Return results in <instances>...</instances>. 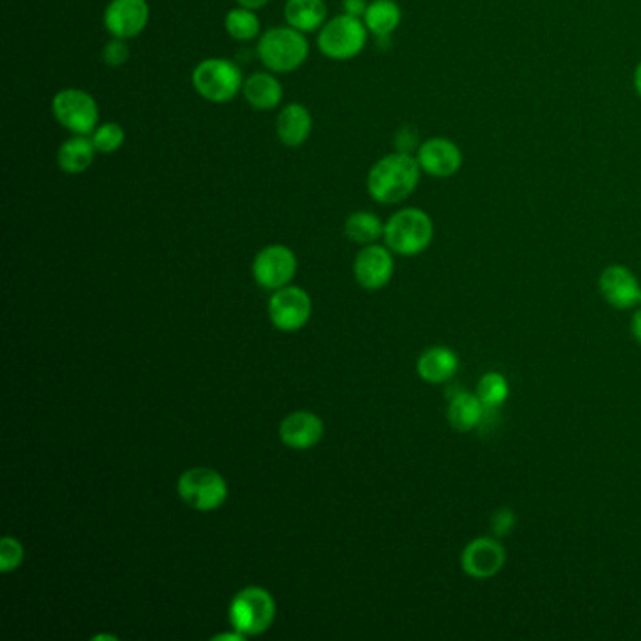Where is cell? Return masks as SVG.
I'll return each mask as SVG.
<instances>
[{
  "label": "cell",
  "instance_id": "obj_1",
  "mask_svg": "<svg viewBox=\"0 0 641 641\" xmlns=\"http://www.w3.org/2000/svg\"><path fill=\"white\" fill-rule=\"evenodd\" d=\"M422 173L416 155L390 153L375 162L367 173L369 196L378 204H401L416 192Z\"/></svg>",
  "mask_w": 641,
  "mask_h": 641
},
{
  "label": "cell",
  "instance_id": "obj_2",
  "mask_svg": "<svg viewBox=\"0 0 641 641\" xmlns=\"http://www.w3.org/2000/svg\"><path fill=\"white\" fill-rule=\"evenodd\" d=\"M433 235V219L418 207L399 209L384 224V241L388 249L401 256L422 254L431 245Z\"/></svg>",
  "mask_w": 641,
  "mask_h": 641
},
{
  "label": "cell",
  "instance_id": "obj_3",
  "mask_svg": "<svg viewBox=\"0 0 641 641\" xmlns=\"http://www.w3.org/2000/svg\"><path fill=\"white\" fill-rule=\"evenodd\" d=\"M256 53L260 63L273 74L298 70L309 57V42L303 32L288 27H273L258 40Z\"/></svg>",
  "mask_w": 641,
  "mask_h": 641
},
{
  "label": "cell",
  "instance_id": "obj_4",
  "mask_svg": "<svg viewBox=\"0 0 641 641\" xmlns=\"http://www.w3.org/2000/svg\"><path fill=\"white\" fill-rule=\"evenodd\" d=\"M245 78L241 68L222 57H211L198 64L192 72V85L196 93L213 104H224L234 100L243 89Z\"/></svg>",
  "mask_w": 641,
  "mask_h": 641
},
{
  "label": "cell",
  "instance_id": "obj_5",
  "mask_svg": "<svg viewBox=\"0 0 641 641\" xmlns=\"http://www.w3.org/2000/svg\"><path fill=\"white\" fill-rule=\"evenodd\" d=\"M369 31L360 17H333L318 32V49L333 61H348L358 57L367 44Z\"/></svg>",
  "mask_w": 641,
  "mask_h": 641
},
{
  "label": "cell",
  "instance_id": "obj_6",
  "mask_svg": "<svg viewBox=\"0 0 641 641\" xmlns=\"http://www.w3.org/2000/svg\"><path fill=\"white\" fill-rule=\"evenodd\" d=\"M275 619V600L262 587H247L235 595L230 606V623L243 636L266 632Z\"/></svg>",
  "mask_w": 641,
  "mask_h": 641
},
{
  "label": "cell",
  "instance_id": "obj_7",
  "mask_svg": "<svg viewBox=\"0 0 641 641\" xmlns=\"http://www.w3.org/2000/svg\"><path fill=\"white\" fill-rule=\"evenodd\" d=\"M51 111L59 125L72 134L91 136L100 121L98 104L91 94L81 89H63L53 96Z\"/></svg>",
  "mask_w": 641,
  "mask_h": 641
},
{
  "label": "cell",
  "instance_id": "obj_8",
  "mask_svg": "<svg viewBox=\"0 0 641 641\" xmlns=\"http://www.w3.org/2000/svg\"><path fill=\"white\" fill-rule=\"evenodd\" d=\"M179 497L190 508L200 512H211L220 508L228 497V485L217 470L190 469L181 476L177 484Z\"/></svg>",
  "mask_w": 641,
  "mask_h": 641
},
{
  "label": "cell",
  "instance_id": "obj_9",
  "mask_svg": "<svg viewBox=\"0 0 641 641\" xmlns=\"http://www.w3.org/2000/svg\"><path fill=\"white\" fill-rule=\"evenodd\" d=\"M416 160L425 175L435 179H448L461 172L463 168V151L461 147L450 138L433 136L420 143L416 151Z\"/></svg>",
  "mask_w": 641,
  "mask_h": 641
},
{
  "label": "cell",
  "instance_id": "obj_10",
  "mask_svg": "<svg viewBox=\"0 0 641 641\" xmlns=\"http://www.w3.org/2000/svg\"><path fill=\"white\" fill-rule=\"evenodd\" d=\"M298 260L284 245H271L254 258V279L267 290H281L296 275Z\"/></svg>",
  "mask_w": 641,
  "mask_h": 641
},
{
  "label": "cell",
  "instance_id": "obj_11",
  "mask_svg": "<svg viewBox=\"0 0 641 641\" xmlns=\"http://www.w3.org/2000/svg\"><path fill=\"white\" fill-rule=\"evenodd\" d=\"M149 16L147 0H111L104 12V27L113 38L130 40L145 31Z\"/></svg>",
  "mask_w": 641,
  "mask_h": 641
},
{
  "label": "cell",
  "instance_id": "obj_12",
  "mask_svg": "<svg viewBox=\"0 0 641 641\" xmlns=\"http://www.w3.org/2000/svg\"><path fill=\"white\" fill-rule=\"evenodd\" d=\"M506 564V549L497 538H476L461 553L463 572L474 579L497 576Z\"/></svg>",
  "mask_w": 641,
  "mask_h": 641
},
{
  "label": "cell",
  "instance_id": "obj_13",
  "mask_svg": "<svg viewBox=\"0 0 641 641\" xmlns=\"http://www.w3.org/2000/svg\"><path fill=\"white\" fill-rule=\"evenodd\" d=\"M269 316L282 331L301 329L311 316V298L298 286H284L269 301Z\"/></svg>",
  "mask_w": 641,
  "mask_h": 641
},
{
  "label": "cell",
  "instance_id": "obj_14",
  "mask_svg": "<svg viewBox=\"0 0 641 641\" xmlns=\"http://www.w3.org/2000/svg\"><path fill=\"white\" fill-rule=\"evenodd\" d=\"M598 286L602 298L619 311H626L638 305L640 282L628 267L619 264L606 267L598 279Z\"/></svg>",
  "mask_w": 641,
  "mask_h": 641
},
{
  "label": "cell",
  "instance_id": "obj_15",
  "mask_svg": "<svg viewBox=\"0 0 641 641\" xmlns=\"http://www.w3.org/2000/svg\"><path fill=\"white\" fill-rule=\"evenodd\" d=\"M356 279L367 290H378L390 282L393 275L391 252L382 245H367L356 256Z\"/></svg>",
  "mask_w": 641,
  "mask_h": 641
},
{
  "label": "cell",
  "instance_id": "obj_16",
  "mask_svg": "<svg viewBox=\"0 0 641 641\" xmlns=\"http://www.w3.org/2000/svg\"><path fill=\"white\" fill-rule=\"evenodd\" d=\"M324 423L311 412H294L281 423L282 442L294 450H309L322 438Z\"/></svg>",
  "mask_w": 641,
  "mask_h": 641
},
{
  "label": "cell",
  "instance_id": "obj_17",
  "mask_svg": "<svg viewBox=\"0 0 641 641\" xmlns=\"http://www.w3.org/2000/svg\"><path fill=\"white\" fill-rule=\"evenodd\" d=\"M241 93L247 104L258 111H271L279 108L282 102V83L273 76V72H254L245 78Z\"/></svg>",
  "mask_w": 641,
  "mask_h": 641
},
{
  "label": "cell",
  "instance_id": "obj_18",
  "mask_svg": "<svg viewBox=\"0 0 641 641\" xmlns=\"http://www.w3.org/2000/svg\"><path fill=\"white\" fill-rule=\"evenodd\" d=\"M313 132L311 111L303 104H288L277 115V136L286 147H299Z\"/></svg>",
  "mask_w": 641,
  "mask_h": 641
},
{
  "label": "cell",
  "instance_id": "obj_19",
  "mask_svg": "<svg viewBox=\"0 0 641 641\" xmlns=\"http://www.w3.org/2000/svg\"><path fill=\"white\" fill-rule=\"evenodd\" d=\"M418 375L429 384H444L459 371V358L452 348L433 346L425 350L418 360Z\"/></svg>",
  "mask_w": 641,
  "mask_h": 641
},
{
  "label": "cell",
  "instance_id": "obj_20",
  "mask_svg": "<svg viewBox=\"0 0 641 641\" xmlns=\"http://www.w3.org/2000/svg\"><path fill=\"white\" fill-rule=\"evenodd\" d=\"M487 408L480 397L470 391H457L448 405V422L457 433H470L484 422Z\"/></svg>",
  "mask_w": 641,
  "mask_h": 641
},
{
  "label": "cell",
  "instance_id": "obj_21",
  "mask_svg": "<svg viewBox=\"0 0 641 641\" xmlns=\"http://www.w3.org/2000/svg\"><path fill=\"white\" fill-rule=\"evenodd\" d=\"M96 153L98 151L94 147L91 136L74 134L59 147L57 164H59L61 172L79 175V173L87 172L93 166Z\"/></svg>",
  "mask_w": 641,
  "mask_h": 641
},
{
  "label": "cell",
  "instance_id": "obj_22",
  "mask_svg": "<svg viewBox=\"0 0 641 641\" xmlns=\"http://www.w3.org/2000/svg\"><path fill=\"white\" fill-rule=\"evenodd\" d=\"M286 23L296 31L316 32L326 25L328 6L324 0H288L284 6Z\"/></svg>",
  "mask_w": 641,
  "mask_h": 641
},
{
  "label": "cell",
  "instance_id": "obj_23",
  "mask_svg": "<svg viewBox=\"0 0 641 641\" xmlns=\"http://www.w3.org/2000/svg\"><path fill=\"white\" fill-rule=\"evenodd\" d=\"M401 19L403 12L395 0H373L367 6L363 23L367 31L375 34L376 38H390L401 25Z\"/></svg>",
  "mask_w": 641,
  "mask_h": 641
},
{
  "label": "cell",
  "instance_id": "obj_24",
  "mask_svg": "<svg viewBox=\"0 0 641 641\" xmlns=\"http://www.w3.org/2000/svg\"><path fill=\"white\" fill-rule=\"evenodd\" d=\"M346 237L360 245H373L378 237H384V224L369 211H358L350 215L344 224Z\"/></svg>",
  "mask_w": 641,
  "mask_h": 641
},
{
  "label": "cell",
  "instance_id": "obj_25",
  "mask_svg": "<svg viewBox=\"0 0 641 641\" xmlns=\"http://www.w3.org/2000/svg\"><path fill=\"white\" fill-rule=\"evenodd\" d=\"M226 32L237 42H251L260 36V19L245 6L234 8L226 14L224 19Z\"/></svg>",
  "mask_w": 641,
  "mask_h": 641
},
{
  "label": "cell",
  "instance_id": "obj_26",
  "mask_svg": "<svg viewBox=\"0 0 641 641\" xmlns=\"http://www.w3.org/2000/svg\"><path fill=\"white\" fill-rule=\"evenodd\" d=\"M476 395L480 397L487 410H499L510 397V386L506 376L497 371L485 373L476 386Z\"/></svg>",
  "mask_w": 641,
  "mask_h": 641
},
{
  "label": "cell",
  "instance_id": "obj_27",
  "mask_svg": "<svg viewBox=\"0 0 641 641\" xmlns=\"http://www.w3.org/2000/svg\"><path fill=\"white\" fill-rule=\"evenodd\" d=\"M91 140H93L94 147H96L98 153L111 155V153H115L117 149L123 147L125 130H123V126L117 125V123H104V125H98L94 128Z\"/></svg>",
  "mask_w": 641,
  "mask_h": 641
},
{
  "label": "cell",
  "instance_id": "obj_28",
  "mask_svg": "<svg viewBox=\"0 0 641 641\" xmlns=\"http://www.w3.org/2000/svg\"><path fill=\"white\" fill-rule=\"evenodd\" d=\"M23 561V546L12 536H4L0 542V572L8 574L19 568Z\"/></svg>",
  "mask_w": 641,
  "mask_h": 641
},
{
  "label": "cell",
  "instance_id": "obj_29",
  "mask_svg": "<svg viewBox=\"0 0 641 641\" xmlns=\"http://www.w3.org/2000/svg\"><path fill=\"white\" fill-rule=\"evenodd\" d=\"M128 57H130V49L126 46V40H121V38H113L102 51V61L111 68L123 66L128 61Z\"/></svg>",
  "mask_w": 641,
  "mask_h": 641
},
{
  "label": "cell",
  "instance_id": "obj_30",
  "mask_svg": "<svg viewBox=\"0 0 641 641\" xmlns=\"http://www.w3.org/2000/svg\"><path fill=\"white\" fill-rule=\"evenodd\" d=\"M418 147H420V141H418V134H416L414 128L403 126V128L395 134V151L407 153V155H416Z\"/></svg>",
  "mask_w": 641,
  "mask_h": 641
},
{
  "label": "cell",
  "instance_id": "obj_31",
  "mask_svg": "<svg viewBox=\"0 0 641 641\" xmlns=\"http://www.w3.org/2000/svg\"><path fill=\"white\" fill-rule=\"evenodd\" d=\"M514 525H516V516L508 508H501L491 519V529L495 532V536H499V538L510 534V531L514 529Z\"/></svg>",
  "mask_w": 641,
  "mask_h": 641
},
{
  "label": "cell",
  "instance_id": "obj_32",
  "mask_svg": "<svg viewBox=\"0 0 641 641\" xmlns=\"http://www.w3.org/2000/svg\"><path fill=\"white\" fill-rule=\"evenodd\" d=\"M367 6H369L367 0H343L344 14H348V16L363 19L365 12H367Z\"/></svg>",
  "mask_w": 641,
  "mask_h": 641
},
{
  "label": "cell",
  "instance_id": "obj_33",
  "mask_svg": "<svg viewBox=\"0 0 641 641\" xmlns=\"http://www.w3.org/2000/svg\"><path fill=\"white\" fill-rule=\"evenodd\" d=\"M632 335L636 343L641 344V309L632 316Z\"/></svg>",
  "mask_w": 641,
  "mask_h": 641
},
{
  "label": "cell",
  "instance_id": "obj_34",
  "mask_svg": "<svg viewBox=\"0 0 641 641\" xmlns=\"http://www.w3.org/2000/svg\"><path fill=\"white\" fill-rule=\"evenodd\" d=\"M267 2L269 0H237V4L239 6H245V8H249V10H260V8H264L266 6Z\"/></svg>",
  "mask_w": 641,
  "mask_h": 641
},
{
  "label": "cell",
  "instance_id": "obj_35",
  "mask_svg": "<svg viewBox=\"0 0 641 641\" xmlns=\"http://www.w3.org/2000/svg\"><path fill=\"white\" fill-rule=\"evenodd\" d=\"M632 85H634V93L638 94L641 98V61L638 66L634 68V76H632Z\"/></svg>",
  "mask_w": 641,
  "mask_h": 641
},
{
  "label": "cell",
  "instance_id": "obj_36",
  "mask_svg": "<svg viewBox=\"0 0 641 641\" xmlns=\"http://www.w3.org/2000/svg\"><path fill=\"white\" fill-rule=\"evenodd\" d=\"M638 305L641 307V288H640V298H638Z\"/></svg>",
  "mask_w": 641,
  "mask_h": 641
}]
</instances>
